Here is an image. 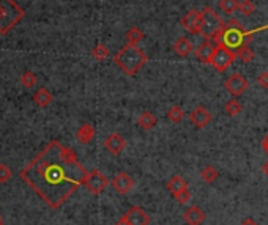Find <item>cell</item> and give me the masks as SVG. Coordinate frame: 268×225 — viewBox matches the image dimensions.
<instances>
[{"label": "cell", "instance_id": "6da1fadb", "mask_svg": "<svg viewBox=\"0 0 268 225\" xmlns=\"http://www.w3.org/2000/svg\"><path fill=\"white\" fill-rule=\"evenodd\" d=\"M87 175L75 149L59 140L46 145L21 170V178L52 210H59L84 186Z\"/></svg>", "mask_w": 268, "mask_h": 225}, {"label": "cell", "instance_id": "7a4b0ae2", "mask_svg": "<svg viewBox=\"0 0 268 225\" xmlns=\"http://www.w3.org/2000/svg\"><path fill=\"white\" fill-rule=\"evenodd\" d=\"M263 30H268V26H263L260 29H256V30H249L246 32L241 24L235 19H232L229 22H226L224 29L221 30V33L218 35L216 41L220 44H224L227 47H230L232 51H237L238 47L241 46H248V43L251 41V38L256 35V33H260Z\"/></svg>", "mask_w": 268, "mask_h": 225}, {"label": "cell", "instance_id": "3957f363", "mask_svg": "<svg viewBox=\"0 0 268 225\" xmlns=\"http://www.w3.org/2000/svg\"><path fill=\"white\" fill-rule=\"evenodd\" d=\"M114 62L127 76L133 78L140 71V68L147 63V55L137 46L127 44L114 55Z\"/></svg>", "mask_w": 268, "mask_h": 225}, {"label": "cell", "instance_id": "277c9868", "mask_svg": "<svg viewBox=\"0 0 268 225\" xmlns=\"http://www.w3.org/2000/svg\"><path fill=\"white\" fill-rule=\"evenodd\" d=\"M0 7H2L0 35H7L24 19L26 11H24V8L17 5L14 0H0Z\"/></svg>", "mask_w": 268, "mask_h": 225}, {"label": "cell", "instance_id": "5b68a950", "mask_svg": "<svg viewBox=\"0 0 268 225\" xmlns=\"http://www.w3.org/2000/svg\"><path fill=\"white\" fill-rule=\"evenodd\" d=\"M202 27H201V35L204 36L205 40L208 38H213L216 40L218 35L221 33V30L224 29L226 22L220 17V14L214 11L213 8L210 7H205L202 11ZM220 44V43H218Z\"/></svg>", "mask_w": 268, "mask_h": 225}, {"label": "cell", "instance_id": "8992f818", "mask_svg": "<svg viewBox=\"0 0 268 225\" xmlns=\"http://www.w3.org/2000/svg\"><path fill=\"white\" fill-rule=\"evenodd\" d=\"M235 59H237L235 51H232L230 47H227L224 44H218L211 55L208 65H211L218 72H224L232 63L235 62Z\"/></svg>", "mask_w": 268, "mask_h": 225}, {"label": "cell", "instance_id": "52a82bcc", "mask_svg": "<svg viewBox=\"0 0 268 225\" xmlns=\"http://www.w3.org/2000/svg\"><path fill=\"white\" fill-rule=\"evenodd\" d=\"M84 186L87 187V191L90 192V194L98 195V194H101L106 189L107 186H109V180H107V177L103 172L92 170V172H88Z\"/></svg>", "mask_w": 268, "mask_h": 225}, {"label": "cell", "instance_id": "ba28073f", "mask_svg": "<svg viewBox=\"0 0 268 225\" xmlns=\"http://www.w3.org/2000/svg\"><path fill=\"white\" fill-rule=\"evenodd\" d=\"M224 87H226V90L230 93L232 96L238 98V96H241L243 93L248 90L249 84H248L246 78L241 76L240 72H234V74H232V76H229V79L224 82Z\"/></svg>", "mask_w": 268, "mask_h": 225}, {"label": "cell", "instance_id": "9c48e42d", "mask_svg": "<svg viewBox=\"0 0 268 225\" xmlns=\"http://www.w3.org/2000/svg\"><path fill=\"white\" fill-rule=\"evenodd\" d=\"M182 27L191 35H201L202 14L198 10H191L182 17Z\"/></svg>", "mask_w": 268, "mask_h": 225}, {"label": "cell", "instance_id": "30bf717a", "mask_svg": "<svg viewBox=\"0 0 268 225\" xmlns=\"http://www.w3.org/2000/svg\"><path fill=\"white\" fill-rule=\"evenodd\" d=\"M111 186L115 189V192L125 195V194H128L130 191L134 189V186H136V181L134 178L127 173V172H120L114 177V180L111 181Z\"/></svg>", "mask_w": 268, "mask_h": 225}, {"label": "cell", "instance_id": "8fae6325", "mask_svg": "<svg viewBox=\"0 0 268 225\" xmlns=\"http://www.w3.org/2000/svg\"><path fill=\"white\" fill-rule=\"evenodd\" d=\"M125 146H127V140L123 139V136H120L118 133H112L106 137L104 140V148H106V152L112 155V156H118Z\"/></svg>", "mask_w": 268, "mask_h": 225}, {"label": "cell", "instance_id": "7c38bea8", "mask_svg": "<svg viewBox=\"0 0 268 225\" xmlns=\"http://www.w3.org/2000/svg\"><path fill=\"white\" fill-rule=\"evenodd\" d=\"M216 46H218L216 40H213V38L205 40L204 43H201L198 47H196V51H194L196 59H198L199 62H202V63H210V59H211L214 49H216Z\"/></svg>", "mask_w": 268, "mask_h": 225}, {"label": "cell", "instance_id": "4fadbf2b", "mask_svg": "<svg viewBox=\"0 0 268 225\" xmlns=\"http://www.w3.org/2000/svg\"><path fill=\"white\" fill-rule=\"evenodd\" d=\"M189 121H191L196 128L202 129V128H205V126L210 124V121H211V114L208 112L207 107L198 106V107H196V109L191 112V114H189Z\"/></svg>", "mask_w": 268, "mask_h": 225}, {"label": "cell", "instance_id": "5bb4252c", "mask_svg": "<svg viewBox=\"0 0 268 225\" xmlns=\"http://www.w3.org/2000/svg\"><path fill=\"white\" fill-rule=\"evenodd\" d=\"M130 225H149L150 223V216L147 214L145 210H142L140 206H131V208L125 213Z\"/></svg>", "mask_w": 268, "mask_h": 225}, {"label": "cell", "instance_id": "9a60e30c", "mask_svg": "<svg viewBox=\"0 0 268 225\" xmlns=\"http://www.w3.org/2000/svg\"><path fill=\"white\" fill-rule=\"evenodd\" d=\"M207 214L204 213V210H201L199 206H189L183 211V220L188 223V225H201L204 220H205Z\"/></svg>", "mask_w": 268, "mask_h": 225}, {"label": "cell", "instance_id": "2e32d148", "mask_svg": "<svg viewBox=\"0 0 268 225\" xmlns=\"http://www.w3.org/2000/svg\"><path fill=\"white\" fill-rule=\"evenodd\" d=\"M166 189L175 197V195H178L180 192H183V191L188 189V183H186L180 175H174V177L166 183Z\"/></svg>", "mask_w": 268, "mask_h": 225}, {"label": "cell", "instance_id": "e0dca14e", "mask_svg": "<svg viewBox=\"0 0 268 225\" xmlns=\"http://www.w3.org/2000/svg\"><path fill=\"white\" fill-rule=\"evenodd\" d=\"M95 137V128L90 124V123H84L79 129H78V133H76V139L79 143L82 145H87V143H90Z\"/></svg>", "mask_w": 268, "mask_h": 225}, {"label": "cell", "instance_id": "ac0fdd59", "mask_svg": "<svg viewBox=\"0 0 268 225\" xmlns=\"http://www.w3.org/2000/svg\"><path fill=\"white\" fill-rule=\"evenodd\" d=\"M191 51H194V46L186 36H180V38L174 43V52L178 55V57H188Z\"/></svg>", "mask_w": 268, "mask_h": 225}, {"label": "cell", "instance_id": "d6986e66", "mask_svg": "<svg viewBox=\"0 0 268 225\" xmlns=\"http://www.w3.org/2000/svg\"><path fill=\"white\" fill-rule=\"evenodd\" d=\"M52 93L47 88H38L33 95V103L41 109H46L52 103Z\"/></svg>", "mask_w": 268, "mask_h": 225}, {"label": "cell", "instance_id": "ffe728a7", "mask_svg": "<svg viewBox=\"0 0 268 225\" xmlns=\"http://www.w3.org/2000/svg\"><path fill=\"white\" fill-rule=\"evenodd\" d=\"M156 123H158L156 117L152 114V112H149V110L142 112L140 117L137 118V124H139V128H140V129H144V131H150V129H153V128L156 126Z\"/></svg>", "mask_w": 268, "mask_h": 225}, {"label": "cell", "instance_id": "44dd1931", "mask_svg": "<svg viewBox=\"0 0 268 225\" xmlns=\"http://www.w3.org/2000/svg\"><path fill=\"white\" fill-rule=\"evenodd\" d=\"M218 177H220V172H218L213 165H207V167H204V168H202V172H201V180H202L204 183H208V184H211V183L216 181Z\"/></svg>", "mask_w": 268, "mask_h": 225}, {"label": "cell", "instance_id": "7402d4cb", "mask_svg": "<svg viewBox=\"0 0 268 225\" xmlns=\"http://www.w3.org/2000/svg\"><path fill=\"white\" fill-rule=\"evenodd\" d=\"M224 110H226V114H227L229 117H237L238 114H241L243 106H241V103H240L237 98H234V99H230V101L226 103Z\"/></svg>", "mask_w": 268, "mask_h": 225}, {"label": "cell", "instance_id": "603a6c76", "mask_svg": "<svg viewBox=\"0 0 268 225\" xmlns=\"http://www.w3.org/2000/svg\"><path fill=\"white\" fill-rule=\"evenodd\" d=\"M144 32H142L139 27H131L128 32H127V43L128 44H134L137 46V43H140L142 40H144Z\"/></svg>", "mask_w": 268, "mask_h": 225}, {"label": "cell", "instance_id": "cb8c5ba5", "mask_svg": "<svg viewBox=\"0 0 268 225\" xmlns=\"http://www.w3.org/2000/svg\"><path fill=\"white\" fill-rule=\"evenodd\" d=\"M220 10L223 13H226L227 16H232L238 8H240V4L238 0H220Z\"/></svg>", "mask_w": 268, "mask_h": 225}, {"label": "cell", "instance_id": "d4e9b609", "mask_svg": "<svg viewBox=\"0 0 268 225\" xmlns=\"http://www.w3.org/2000/svg\"><path fill=\"white\" fill-rule=\"evenodd\" d=\"M185 110H183V107H180V106H172L170 109H169V112H167V118L172 121V123H180L183 118H185Z\"/></svg>", "mask_w": 268, "mask_h": 225}, {"label": "cell", "instance_id": "484cf974", "mask_svg": "<svg viewBox=\"0 0 268 225\" xmlns=\"http://www.w3.org/2000/svg\"><path fill=\"white\" fill-rule=\"evenodd\" d=\"M92 55H93V59L103 62V60H106L111 55V51H109V47L104 46V44H96L93 47V51H92Z\"/></svg>", "mask_w": 268, "mask_h": 225}, {"label": "cell", "instance_id": "4316f807", "mask_svg": "<svg viewBox=\"0 0 268 225\" xmlns=\"http://www.w3.org/2000/svg\"><path fill=\"white\" fill-rule=\"evenodd\" d=\"M237 57L243 62V63H249L253 59H254V51H251L248 46H241L235 51Z\"/></svg>", "mask_w": 268, "mask_h": 225}, {"label": "cell", "instance_id": "83f0119b", "mask_svg": "<svg viewBox=\"0 0 268 225\" xmlns=\"http://www.w3.org/2000/svg\"><path fill=\"white\" fill-rule=\"evenodd\" d=\"M37 82H38V79L32 71H26L21 76V85L24 88H33L35 85H37Z\"/></svg>", "mask_w": 268, "mask_h": 225}, {"label": "cell", "instance_id": "f1b7e54d", "mask_svg": "<svg viewBox=\"0 0 268 225\" xmlns=\"http://www.w3.org/2000/svg\"><path fill=\"white\" fill-rule=\"evenodd\" d=\"M238 11H240L243 16H251V14L256 11V4L253 2V0H243V2L240 4Z\"/></svg>", "mask_w": 268, "mask_h": 225}, {"label": "cell", "instance_id": "f546056e", "mask_svg": "<svg viewBox=\"0 0 268 225\" xmlns=\"http://www.w3.org/2000/svg\"><path fill=\"white\" fill-rule=\"evenodd\" d=\"M13 177V172L7 164H0V183H8Z\"/></svg>", "mask_w": 268, "mask_h": 225}, {"label": "cell", "instance_id": "4dcf8cb0", "mask_svg": "<svg viewBox=\"0 0 268 225\" xmlns=\"http://www.w3.org/2000/svg\"><path fill=\"white\" fill-rule=\"evenodd\" d=\"M174 198H175L178 203H180V205H185V203H188V202H189V198H191V194H189V191L186 189V191L180 192L178 195H175Z\"/></svg>", "mask_w": 268, "mask_h": 225}, {"label": "cell", "instance_id": "1f68e13d", "mask_svg": "<svg viewBox=\"0 0 268 225\" xmlns=\"http://www.w3.org/2000/svg\"><path fill=\"white\" fill-rule=\"evenodd\" d=\"M257 84L262 87V88H268V71H263V72H260L259 76H257Z\"/></svg>", "mask_w": 268, "mask_h": 225}, {"label": "cell", "instance_id": "d6a6232c", "mask_svg": "<svg viewBox=\"0 0 268 225\" xmlns=\"http://www.w3.org/2000/svg\"><path fill=\"white\" fill-rule=\"evenodd\" d=\"M240 225H259L254 219H251V217H248V219H245Z\"/></svg>", "mask_w": 268, "mask_h": 225}, {"label": "cell", "instance_id": "836d02e7", "mask_svg": "<svg viewBox=\"0 0 268 225\" xmlns=\"http://www.w3.org/2000/svg\"><path fill=\"white\" fill-rule=\"evenodd\" d=\"M262 148H263V152L268 155V134L263 137V140H262Z\"/></svg>", "mask_w": 268, "mask_h": 225}, {"label": "cell", "instance_id": "e575fe53", "mask_svg": "<svg viewBox=\"0 0 268 225\" xmlns=\"http://www.w3.org/2000/svg\"><path fill=\"white\" fill-rule=\"evenodd\" d=\"M115 225H130V223H128L127 217H125V214H123V216H121V217L117 220V223H115Z\"/></svg>", "mask_w": 268, "mask_h": 225}, {"label": "cell", "instance_id": "d590c367", "mask_svg": "<svg viewBox=\"0 0 268 225\" xmlns=\"http://www.w3.org/2000/svg\"><path fill=\"white\" fill-rule=\"evenodd\" d=\"M262 172H263V175H265V177L268 178V161H266V162L263 164V167H262Z\"/></svg>", "mask_w": 268, "mask_h": 225}, {"label": "cell", "instance_id": "8d00e7d4", "mask_svg": "<svg viewBox=\"0 0 268 225\" xmlns=\"http://www.w3.org/2000/svg\"><path fill=\"white\" fill-rule=\"evenodd\" d=\"M0 225H4V220H2V217H0Z\"/></svg>", "mask_w": 268, "mask_h": 225}, {"label": "cell", "instance_id": "74e56055", "mask_svg": "<svg viewBox=\"0 0 268 225\" xmlns=\"http://www.w3.org/2000/svg\"><path fill=\"white\" fill-rule=\"evenodd\" d=\"M0 17H2V7H0Z\"/></svg>", "mask_w": 268, "mask_h": 225}]
</instances>
